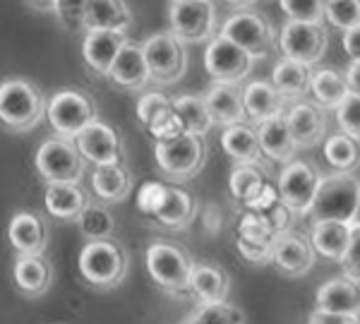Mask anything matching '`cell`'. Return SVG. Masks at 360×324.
Returning a JSON list of instances; mask_svg holds the SVG:
<instances>
[{"instance_id":"9a60e30c","label":"cell","mask_w":360,"mask_h":324,"mask_svg":"<svg viewBox=\"0 0 360 324\" xmlns=\"http://www.w3.org/2000/svg\"><path fill=\"white\" fill-rule=\"evenodd\" d=\"M315 250H312L310 240L300 238L295 233L278 235L271 245V262L276 264L281 274L288 276H303L315 267Z\"/></svg>"},{"instance_id":"83f0119b","label":"cell","mask_w":360,"mask_h":324,"mask_svg":"<svg viewBox=\"0 0 360 324\" xmlns=\"http://www.w3.org/2000/svg\"><path fill=\"white\" fill-rule=\"evenodd\" d=\"M132 190V176L125 164L94 166L91 171V193L101 202H123Z\"/></svg>"},{"instance_id":"8992f818","label":"cell","mask_w":360,"mask_h":324,"mask_svg":"<svg viewBox=\"0 0 360 324\" xmlns=\"http://www.w3.org/2000/svg\"><path fill=\"white\" fill-rule=\"evenodd\" d=\"M154 156L156 166H159L166 178H171L176 183L190 181V178H195L202 171V166L207 161L205 137H195L183 132L176 140L156 142Z\"/></svg>"},{"instance_id":"c3c4849f","label":"cell","mask_w":360,"mask_h":324,"mask_svg":"<svg viewBox=\"0 0 360 324\" xmlns=\"http://www.w3.org/2000/svg\"><path fill=\"white\" fill-rule=\"evenodd\" d=\"M271 245L274 242H257V240H243L238 238V252L243 259L252 264H264L271 259Z\"/></svg>"},{"instance_id":"4316f807","label":"cell","mask_w":360,"mask_h":324,"mask_svg":"<svg viewBox=\"0 0 360 324\" xmlns=\"http://www.w3.org/2000/svg\"><path fill=\"white\" fill-rule=\"evenodd\" d=\"M353 223L344 221H315L310 228V245L317 254L341 262L351 242Z\"/></svg>"},{"instance_id":"f1b7e54d","label":"cell","mask_w":360,"mask_h":324,"mask_svg":"<svg viewBox=\"0 0 360 324\" xmlns=\"http://www.w3.org/2000/svg\"><path fill=\"white\" fill-rule=\"evenodd\" d=\"M190 293L200 300V305L221 303L229 296V276L217 264L195 262L190 276Z\"/></svg>"},{"instance_id":"f35d334b","label":"cell","mask_w":360,"mask_h":324,"mask_svg":"<svg viewBox=\"0 0 360 324\" xmlns=\"http://www.w3.org/2000/svg\"><path fill=\"white\" fill-rule=\"evenodd\" d=\"M324 20L341 32L360 27V0H327Z\"/></svg>"},{"instance_id":"7402d4cb","label":"cell","mask_w":360,"mask_h":324,"mask_svg":"<svg viewBox=\"0 0 360 324\" xmlns=\"http://www.w3.org/2000/svg\"><path fill=\"white\" fill-rule=\"evenodd\" d=\"M132 25V10L125 0H89L82 15L86 32H127Z\"/></svg>"},{"instance_id":"d4e9b609","label":"cell","mask_w":360,"mask_h":324,"mask_svg":"<svg viewBox=\"0 0 360 324\" xmlns=\"http://www.w3.org/2000/svg\"><path fill=\"white\" fill-rule=\"evenodd\" d=\"M255 130H257V140H259V147H262L264 156H269L271 161L291 164L295 152H298V144H295L291 130H288L286 113L264 120V123H259Z\"/></svg>"},{"instance_id":"ab89813d","label":"cell","mask_w":360,"mask_h":324,"mask_svg":"<svg viewBox=\"0 0 360 324\" xmlns=\"http://www.w3.org/2000/svg\"><path fill=\"white\" fill-rule=\"evenodd\" d=\"M324 3L327 0H278L288 22H305V25H324Z\"/></svg>"},{"instance_id":"7bdbcfd3","label":"cell","mask_w":360,"mask_h":324,"mask_svg":"<svg viewBox=\"0 0 360 324\" xmlns=\"http://www.w3.org/2000/svg\"><path fill=\"white\" fill-rule=\"evenodd\" d=\"M166 195H168L166 183H159V181L144 183L137 193V209L142 214H147V216H156L161 207H164Z\"/></svg>"},{"instance_id":"74e56055","label":"cell","mask_w":360,"mask_h":324,"mask_svg":"<svg viewBox=\"0 0 360 324\" xmlns=\"http://www.w3.org/2000/svg\"><path fill=\"white\" fill-rule=\"evenodd\" d=\"M183 324H248V320L238 305L221 300V303L200 305Z\"/></svg>"},{"instance_id":"d6a6232c","label":"cell","mask_w":360,"mask_h":324,"mask_svg":"<svg viewBox=\"0 0 360 324\" xmlns=\"http://www.w3.org/2000/svg\"><path fill=\"white\" fill-rule=\"evenodd\" d=\"M195 212H197V205H195L193 195H188L185 190L171 188V185H168L166 202L154 219H156V223H161L164 228L180 231V228H188V226L193 223Z\"/></svg>"},{"instance_id":"5b68a950","label":"cell","mask_w":360,"mask_h":324,"mask_svg":"<svg viewBox=\"0 0 360 324\" xmlns=\"http://www.w3.org/2000/svg\"><path fill=\"white\" fill-rule=\"evenodd\" d=\"M46 118L58 137L75 140L84 127L96 123V103L79 89H60L46 103Z\"/></svg>"},{"instance_id":"ee69618b","label":"cell","mask_w":360,"mask_h":324,"mask_svg":"<svg viewBox=\"0 0 360 324\" xmlns=\"http://www.w3.org/2000/svg\"><path fill=\"white\" fill-rule=\"evenodd\" d=\"M336 123H339L344 135L360 142V96H346L344 103L336 108Z\"/></svg>"},{"instance_id":"bcb514c9","label":"cell","mask_w":360,"mask_h":324,"mask_svg":"<svg viewBox=\"0 0 360 324\" xmlns=\"http://www.w3.org/2000/svg\"><path fill=\"white\" fill-rule=\"evenodd\" d=\"M147 130H149V135H152L156 142L176 140V137H180V135L185 132L173 108H171V111H166V113H161L159 118H156L154 123L147 127Z\"/></svg>"},{"instance_id":"ba28073f","label":"cell","mask_w":360,"mask_h":324,"mask_svg":"<svg viewBox=\"0 0 360 324\" xmlns=\"http://www.w3.org/2000/svg\"><path fill=\"white\" fill-rule=\"evenodd\" d=\"M217 29V8L212 0H171L168 32L183 44L207 41Z\"/></svg>"},{"instance_id":"b9f144b4","label":"cell","mask_w":360,"mask_h":324,"mask_svg":"<svg viewBox=\"0 0 360 324\" xmlns=\"http://www.w3.org/2000/svg\"><path fill=\"white\" fill-rule=\"evenodd\" d=\"M171 108L173 99H168L166 94H161V91H144L137 99V118L144 127H149L161 113L171 111Z\"/></svg>"},{"instance_id":"ac0fdd59","label":"cell","mask_w":360,"mask_h":324,"mask_svg":"<svg viewBox=\"0 0 360 324\" xmlns=\"http://www.w3.org/2000/svg\"><path fill=\"white\" fill-rule=\"evenodd\" d=\"M13 279L22 296L39 298L49 293L51 283H53V267L44 254H17Z\"/></svg>"},{"instance_id":"8d00e7d4","label":"cell","mask_w":360,"mask_h":324,"mask_svg":"<svg viewBox=\"0 0 360 324\" xmlns=\"http://www.w3.org/2000/svg\"><path fill=\"white\" fill-rule=\"evenodd\" d=\"M77 226H79L82 235L89 242L91 240H106V238H111V233H113L115 219L103 205H91V202H89V205H86V209L79 214Z\"/></svg>"},{"instance_id":"60d3db41","label":"cell","mask_w":360,"mask_h":324,"mask_svg":"<svg viewBox=\"0 0 360 324\" xmlns=\"http://www.w3.org/2000/svg\"><path fill=\"white\" fill-rule=\"evenodd\" d=\"M238 238L243 240H257V242H274L276 233L271 231L269 221L264 214L259 212H248L238 223Z\"/></svg>"},{"instance_id":"d590c367","label":"cell","mask_w":360,"mask_h":324,"mask_svg":"<svg viewBox=\"0 0 360 324\" xmlns=\"http://www.w3.org/2000/svg\"><path fill=\"white\" fill-rule=\"evenodd\" d=\"M264 185H266V178H264V173L259 171L257 164H236L229 176L231 195H233L238 202H243L245 207L262 193Z\"/></svg>"},{"instance_id":"4dcf8cb0","label":"cell","mask_w":360,"mask_h":324,"mask_svg":"<svg viewBox=\"0 0 360 324\" xmlns=\"http://www.w3.org/2000/svg\"><path fill=\"white\" fill-rule=\"evenodd\" d=\"M310 82H312V70L303 63L295 60H278L274 65V72H271V84L276 86V91L283 96V99H298V96H305L310 91Z\"/></svg>"},{"instance_id":"9f6ffc18","label":"cell","mask_w":360,"mask_h":324,"mask_svg":"<svg viewBox=\"0 0 360 324\" xmlns=\"http://www.w3.org/2000/svg\"><path fill=\"white\" fill-rule=\"evenodd\" d=\"M353 223H360V205H358V214H356V221Z\"/></svg>"},{"instance_id":"5bb4252c","label":"cell","mask_w":360,"mask_h":324,"mask_svg":"<svg viewBox=\"0 0 360 324\" xmlns=\"http://www.w3.org/2000/svg\"><path fill=\"white\" fill-rule=\"evenodd\" d=\"M79 154L84 161L94 166H108V164H123V142L115 127L108 123H91L89 127H84L77 137H75Z\"/></svg>"},{"instance_id":"2e32d148","label":"cell","mask_w":360,"mask_h":324,"mask_svg":"<svg viewBox=\"0 0 360 324\" xmlns=\"http://www.w3.org/2000/svg\"><path fill=\"white\" fill-rule=\"evenodd\" d=\"M130 41L127 32H86L82 41V58L96 74L108 77L115 58Z\"/></svg>"},{"instance_id":"44dd1931","label":"cell","mask_w":360,"mask_h":324,"mask_svg":"<svg viewBox=\"0 0 360 324\" xmlns=\"http://www.w3.org/2000/svg\"><path fill=\"white\" fill-rule=\"evenodd\" d=\"M317 310L339 312V315H360V281L348 276H336L319 283L315 293Z\"/></svg>"},{"instance_id":"cb8c5ba5","label":"cell","mask_w":360,"mask_h":324,"mask_svg":"<svg viewBox=\"0 0 360 324\" xmlns=\"http://www.w3.org/2000/svg\"><path fill=\"white\" fill-rule=\"evenodd\" d=\"M86 205H89V197H86V193L79 183L46 185L44 207L53 219H60V221H77L79 214L86 209Z\"/></svg>"},{"instance_id":"6da1fadb","label":"cell","mask_w":360,"mask_h":324,"mask_svg":"<svg viewBox=\"0 0 360 324\" xmlns=\"http://www.w3.org/2000/svg\"><path fill=\"white\" fill-rule=\"evenodd\" d=\"M46 96L32 79L8 77L0 82V123L10 132L34 130L46 115Z\"/></svg>"},{"instance_id":"ffe728a7","label":"cell","mask_w":360,"mask_h":324,"mask_svg":"<svg viewBox=\"0 0 360 324\" xmlns=\"http://www.w3.org/2000/svg\"><path fill=\"white\" fill-rule=\"evenodd\" d=\"M108 79L113 84H118L120 89H142L152 82V74H149V65L144 60V51L142 44L127 41L123 46V51L115 58V63L111 65V72H108Z\"/></svg>"},{"instance_id":"d6986e66","label":"cell","mask_w":360,"mask_h":324,"mask_svg":"<svg viewBox=\"0 0 360 324\" xmlns=\"http://www.w3.org/2000/svg\"><path fill=\"white\" fill-rule=\"evenodd\" d=\"M286 123H288V130H291L295 144H298V149L315 147V144L322 142L324 130H327V120H324L322 108L310 101L293 103L286 111Z\"/></svg>"},{"instance_id":"7c38bea8","label":"cell","mask_w":360,"mask_h":324,"mask_svg":"<svg viewBox=\"0 0 360 324\" xmlns=\"http://www.w3.org/2000/svg\"><path fill=\"white\" fill-rule=\"evenodd\" d=\"M327 29L324 25H305V22H286L278 34V48L283 58L303 65H315L322 60L324 51H327Z\"/></svg>"},{"instance_id":"db71d44e","label":"cell","mask_w":360,"mask_h":324,"mask_svg":"<svg viewBox=\"0 0 360 324\" xmlns=\"http://www.w3.org/2000/svg\"><path fill=\"white\" fill-rule=\"evenodd\" d=\"M32 8H37V10H44V13H53V5H56V0H27Z\"/></svg>"},{"instance_id":"9c48e42d","label":"cell","mask_w":360,"mask_h":324,"mask_svg":"<svg viewBox=\"0 0 360 324\" xmlns=\"http://www.w3.org/2000/svg\"><path fill=\"white\" fill-rule=\"evenodd\" d=\"M144 60L149 65L152 82L156 84H173L188 70V51L185 44L171 32L152 34L147 41H142Z\"/></svg>"},{"instance_id":"52a82bcc","label":"cell","mask_w":360,"mask_h":324,"mask_svg":"<svg viewBox=\"0 0 360 324\" xmlns=\"http://www.w3.org/2000/svg\"><path fill=\"white\" fill-rule=\"evenodd\" d=\"M147 262V271L168 293H185L190 291V276H193L195 262L190 259V254L180 250L178 245L166 240H156L147 247L144 254Z\"/></svg>"},{"instance_id":"816d5d0a","label":"cell","mask_w":360,"mask_h":324,"mask_svg":"<svg viewBox=\"0 0 360 324\" xmlns=\"http://www.w3.org/2000/svg\"><path fill=\"white\" fill-rule=\"evenodd\" d=\"M341 46H344V53L351 58V63L360 60V27L344 32V37H341Z\"/></svg>"},{"instance_id":"1f68e13d","label":"cell","mask_w":360,"mask_h":324,"mask_svg":"<svg viewBox=\"0 0 360 324\" xmlns=\"http://www.w3.org/2000/svg\"><path fill=\"white\" fill-rule=\"evenodd\" d=\"M173 111H176L180 125H183V130L188 132V135L205 137L207 132L212 130V125H214L205 96L180 94V96L173 99Z\"/></svg>"},{"instance_id":"7dc6e473","label":"cell","mask_w":360,"mask_h":324,"mask_svg":"<svg viewBox=\"0 0 360 324\" xmlns=\"http://www.w3.org/2000/svg\"><path fill=\"white\" fill-rule=\"evenodd\" d=\"M339 264L344 269V276L353 281H360V223H353L351 242H348V250Z\"/></svg>"},{"instance_id":"836d02e7","label":"cell","mask_w":360,"mask_h":324,"mask_svg":"<svg viewBox=\"0 0 360 324\" xmlns=\"http://www.w3.org/2000/svg\"><path fill=\"white\" fill-rule=\"evenodd\" d=\"M310 94L319 108H339L348 96V84L341 72L332 70V67H322V70L312 72Z\"/></svg>"},{"instance_id":"30bf717a","label":"cell","mask_w":360,"mask_h":324,"mask_svg":"<svg viewBox=\"0 0 360 324\" xmlns=\"http://www.w3.org/2000/svg\"><path fill=\"white\" fill-rule=\"evenodd\" d=\"M319 183H322V176H319L315 166L307 164V161H291L278 173V200L293 214H310Z\"/></svg>"},{"instance_id":"4fadbf2b","label":"cell","mask_w":360,"mask_h":324,"mask_svg":"<svg viewBox=\"0 0 360 324\" xmlns=\"http://www.w3.org/2000/svg\"><path fill=\"white\" fill-rule=\"evenodd\" d=\"M219 37L240 46L245 53L257 60V58L269 56L271 44H274V29L257 13H236L221 25Z\"/></svg>"},{"instance_id":"e0dca14e","label":"cell","mask_w":360,"mask_h":324,"mask_svg":"<svg viewBox=\"0 0 360 324\" xmlns=\"http://www.w3.org/2000/svg\"><path fill=\"white\" fill-rule=\"evenodd\" d=\"M8 240L17 254H44L49 245V228L39 214L17 212L8 223Z\"/></svg>"},{"instance_id":"f546056e","label":"cell","mask_w":360,"mask_h":324,"mask_svg":"<svg viewBox=\"0 0 360 324\" xmlns=\"http://www.w3.org/2000/svg\"><path fill=\"white\" fill-rule=\"evenodd\" d=\"M221 149L238 164H259L262 161V147L257 140V130L248 123L224 127Z\"/></svg>"},{"instance_id":"f5cc1de1","label":"cell","mask_w":360,"mask_h":324,"mask_svg":"<svg viewBox=\"0 0 360 324\" xmlns=\"http://www.w3.org/2000/svg\"><path fill=\"white\" fill-rule=\"evenodd\" d=\"M344 77H346V84H348V94L360 96V60L351 63V65L346 67Z\"/></svg>"},{"instance_id":"681fc988","label":"cell","mask_w":360,"mask_h":324,"mask_svg":"<svg viewBox=\"0 0 360 324\" xmlns=\"http://www.w3.org/2000/svg\"><path fill=\"white\" fill-rule=\"evenodd\" d=\"M264 216H266V221H269L271 231L276 233V238L283 233H288V228H291V223H293V212L288 209L286 205H281V202L271 207L269 212H264Z\"/></svg>"},{"instance_id":"603a6c76","label":"cell","mask_w":360,"mask_h":324,"mask_svg":"<svg viewBox=\"0 0 360 324\" xmlns=\"http://www.w3.org/2000/svg\"><path fill=\"white\" fill-rule=\"evenodd\" d=\"M207 108L212 113L214 125H240L245 123V106H243V91L236 84H221L214 82L209 86V91L205 94Z\"/></svg>"},{"instance_id":"8fae6325","label":"cell","mask_w":360,"mask_h":324,"mask_svg":"<svg viewBox=\"0 0 360 324\" xmlns=\"http://www.w3.org/2000/svg\"><path fill=\"white\" fill-rule=\"evenodd\" d=\"M255 58L224 37H214L205 51V70L214 82L238 84L252 70Z\"/></svg>"},{"instance_id":"277c9868","label":"cell","mask_w":360,"mask_h":324,"mask_svg":"<svg viewBox=\"0 0 360 324\" xmlns=\"http://www.w3.org/2000/svg\"><path fill=\"white\" fill-rule=\"evenodd\" d=\"M34 166H37L39 176L44 178L46 185L58 183H79L84 178L86 161L79 154L75 140L65 137H49L41 142L34 156Z\"/></svg>"},{"instance_id":"f6af8a7d","label":"cell","mask_w":360,"mask_h":324,"mask_svg":"<svg viewBox=\"0 0 360 324\" xmlns=\"http://www.w3.org/2000/svg\"><path fill=\"white\" fill-rule=\"evenodd\" d=\"M89 0H56L53 13L65 29H82V15Z\"/></svg>"},{"instance_id":"11a10c76","label":"cell","mask_w":360,"mask_h":324,"mask_svg":"<svg viewBox=\"0 0 360 324\" xmlns=\"http://www.w3.org/2000/svg\"><path fill=\"white\" fill-rule=\"evenodd\" d=\"M229 5H236V8H248V5L257 3V0H226Z\"/></svg>"},{"instance_id":"e575fe53","label":"cell","mask_w":360,"mask_h":324,"mask_svg":"<svg viewBox=\"0 0 360 324\" xmlns=\"http://www.w3.org/2000/svg\"><path fill=\"white\" fill-rule=\"evenodd\" d=\"M324 159L336 173H353L360 166V142L336 132L324 142Z\"/></svg>"},{"instance_id":"f907efd6","label":"cell","mask_w":360,"mask_h":324,"mask_svg":"<svg viewBox=\"0 0 360 324\" xmlns=\"http://www.w3.org/2000/svg\"><path fill=\"white\" fill-rule=\"evenodd\" d=\"M307 324H360V315H339V312L312 310L307 317Z\"/></svg>"},{"instance_id":"484cf974","label":"cell","mask_w":360,"mask_h":324,"mask_svg":"<svg viewBox=\"0 0 360 324\" xmlns=\"http://www.w3.org/2000/svg\"><path fill=\"white\" fill-rule=\"evenodd\" d=\"M243 106H245V115L252 123H264L269 118L283 115V106L286 99L276 91V86L264 79H255L243 89Z\"/></svg>"},{"instance_id":"3957f363","label":"cell","mask_w":360,"mask_h":324,"mask_svg":"<svg viewBox=\"0 0 360 324\" xmlns=\"http://www.w3.org/2000/svg\"><path fill=\"white\" fill-rule=\"evenodd\" d=\"M79 274L86 283L96 288L120 286L127 274V254L120 242L113 238L86 242L77 259Z\"/></svg>"},{"instance_id":"7a4b0ae2","label":"cell","mask_w":360,"mask_h":324,"mask_svg":"<svg viewBox=\"0 0 360 324\" xmlns=\"http://www.w3.org/2000/svg\"><path fill=\"white\" fill-rule=\"evenodd\" d=\"M360 205V181L353 173H332L324 176L312 202L310 214L315 221H344L353 223Z\"/></svg>"}]
</instances>
